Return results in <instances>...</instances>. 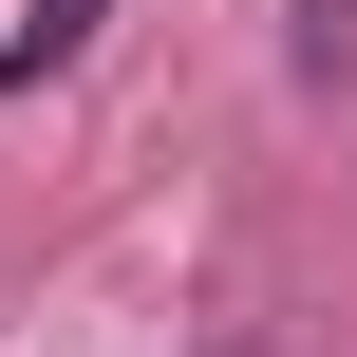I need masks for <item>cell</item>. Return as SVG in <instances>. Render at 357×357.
<instances>
[{
  "label": "cell",
  "instance_id": "1",
  "mask_svg": "<svg viewBox=\"0 0 357 357\" xmlns=\"http://www.w3.org/2000/svg\"><path fill=\"white\" fill-rule=\"evenodd\" d=\"M282 75L339 94V75H357V0H282Z\"/></svg>",
  "mask_w": 357,
  "mask_h": 357
},
{
  "label": "cell",
  "instance_id": "2",
  "mask_svg": "<svg viewBox=\"0 0 357 357\" xmlns=\"http://www.w3.org/2000/svg\"><path fill=\"white\" fill-rule=\"evenodd\" d=\"M75 38H94V0H38V19H19V38H0V94H19V75H56V56H75Z\"/></svg>",
  "mask_w": 357,
  "mask_h": 357
},
{
  "label": "cell",
  "instance_id": "3",
  "mask_svg": "<svg viewBox=\"0 0 357 357\" xmlns=\"http://www.w3.org/2000/svg\"><path fill=\"white\" fill-rule=\"evenodd\" d=\"M226 357H264V339H226Z\"/></svg>",
  "mask_w": 357,
  "mask_h": 357
}]
</instances>
